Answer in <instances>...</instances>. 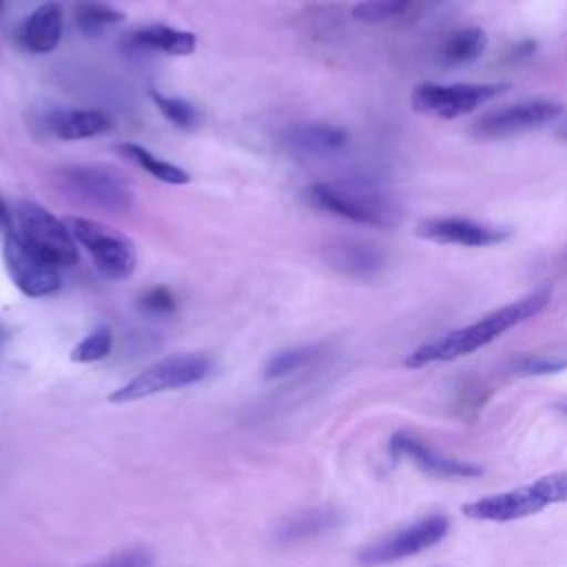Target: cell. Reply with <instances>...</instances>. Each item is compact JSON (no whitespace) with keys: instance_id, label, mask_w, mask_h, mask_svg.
<instances>
[{"instance_id":"cell-1","label":"cell","mask_w":567,"mask_h":567,"mask_svg":"<svg viewBox=\"0 0 567 567\" xmlns=\"http://www.w3.org/2000/svg\"><path fill=\"white\" fill-rule=\"evenodd\" d=\"M551 299V292L547 288H540L518 301H512L498 310H492L489 315H485L483 319L456 328L434 341H427L423 346H419L416 350H412L405 357V365L408 368H423L430 363H445V361H454L461 357H467L481 348H485L487 343H492L494 339H498L501 334H505L507 330H512L514 326L536 317L538 312H543L547 308Z\"/></svg>"},{"instance_id":"cell-2","label":"cell","mask_w":567,"mask_h":567,"mask_svg":"<svg viewBox=\"0 0 567 567\" xmlns=\"http://www.w3.org/2000/svg\"><path fill=\"white\" fill-rule=\"evenodd\" d=\"M556 503H567V470L545 474L529 485L470 501L461 507V514L472 520L512 523L534 516Z\"/></svg>"},{"instance_id":"cell-3","label":"cell","mask_w":567,"mask_h":567,"mask_svg":"<svg viewBox=\"0 0 567 567\" xmlns=\"http://www.w3.org/2000/svg\"><path fill=\"white\" fill-rule=\"evenodd\" d=\"M306 199L330 215L374 226V228H392L399 224L396 206L377 190L361 186H341L317 182L306 188Z\"/></svg>"},{"instance_id":"cell-4","label":"cell","mask_w":567,"mask_h":567,"mask_svg":"<svg viewBox=\"0 0 567 567\" xmlns=\"http://www.w3.org/2000/svg\"><path fill=\"white\" fill-rule=\"evenodd\" d=\"M210 368H213V361L206 354H197V352L171 354L151 363L142 372H137L133 379H128L124 385L111 392L109 401L131 403L166 390L188 388L206 379Z\"/></svg>"},{"instance_id":"cell-5","label":"cell","mask_w":567,"mask_h":567,"mask_svg":"<svg viewBox=\"0 0 567 567\" xmlns=\"http://www.w3.org/2000/svg\"><path fill=\"white\" fill-rule=\"evenodd\" d=\"M64 224L71 230L75 244H82L86 248L97 270L104 272L106 277L126 279L135 270V264H137L135 246L117 228H111L106 224H100L86 217H75V215L64 217Z\"/></svg>"},{"instance_id":"cell-6","label":"cell","mask_w":567,"mask_h":567,"mask_svg":"<svg viewBox=\"0 0 567 567\" xmlns=\"http://www.w3.org/2000/svg\"><path fill=\"white\" fill-rule=\"evenodd\" d=\"M16 221L20 237L55 266H73L78 261V246L62 219L35 202H20L16 206Z\"/></svg>"},{"instance_id":"cell-7","label":"cell","mask_w":567,"mask_h":567,"mask_svg":"<svg viewBox=\"0 0 567 567\" xmlns=\"http://www.w3.org/2000/svg\"><path fill=\"white\" fill-rule=\"evenodd\" d=\"M62 186L78 199L97 206L109 213H124L133 206V193L128 182L100 164H78L64 166L60 171Z\"/></svg>"},{"instance_id":"cell-8","label":"cell","mask_w":567,"mask_h":567,"mask_svg":"<svg viewBox=\"0 0 567 567\" xmlns=\"http://www.w3.org/2000/svg\"><path fill=\"white\" fill-rule=\"evenodd\" d=\"M507 89V84H419L410 95V104L421 115L454 120L476 111Z\"/></svg>"},{"instance_id":"cell-9","label":"cell","mask_w":567,"mask_h":567,"mask_svg":"<svg viewBox=\"0 0 567 567\" xmlns=\"http://www.w3.org/2000/svg\"><path fill=\"white\" fill-rule=\"evenodd\" d=\"M450 529V518L443 514H430L425 518H419L412 525H405L381 540L368 545L359 554V563L365 567H377L394 560H403L410 556H416L436 543L445 538Z\"/></svg>"},{"instance_id":"cell-10","label":"cell","mask_w":567,"mask_h":567,"mask_svg":"<svg viewBox=\"0 0 567 567\" xmlns=\"http://www.w3.org/2000/svg\"><path fill=\"white\" fill-rule=\"evenodd\" d=\"M2 259L13 286L27 297H47L60 288L58 266L33 250L16 228L4 233Z\"/></svg>"},{"instance_id":"cell-11","label":"cell","mask_w":567,"mask_h":567,"mask_svg":"<svg viewBox=\"0 0 567 567\" xmlns=\"http://www.w3.org/2000/svg\"><path fill=\"white\" fill-rule=\"evenodd\" d=\"M563 113H565V106L558 102L543 100V97L523 100V102H514L481 115L470 131L481 140H503V137L543 128L556 122Z\"/></svg>"},{"instance_id":"cell-12","label":"cell","mask_w":567,"mask_h":567,"mask_svg":"<svg viewBox=\"0 0 567 567\" xmlns=\"http://www.w3.org/2000/svg\"><path fill=\"white\" fill-rule=\"evenodd\" d=\"M390 452L394 458H410L423 474H430L436 478H474L483 474L481 465L447 456L436 447H432L427 441L405 430L396 432L390 439Z\"/></svg>"},{"instance_id":"cell-13","label":"cell","mask_w":567,"mask_h":567,"mask_svg":"<svg viewBox=\"0 0 567 567\" xmlns=\"http://www.w3.org/2000/svg\"><path fill=\"white\" fill-rule=\"evenodd\" d=\"M416 235L434 244L487 248L505 241L509 237V230L470 217H430L419 221Z\"/></svg>"},{"instance_id":"cell-14","label":"cell","mask_w":567,"mask_h":567,"mask_svg":"<svg viewBox=\"0 0 567 567\" xmlns=\"http://www.w3.org/2000/svg\"><path fill=\"white\" fill-rule=\"evenodd\" d=\"M47 126L58 140L75 142L109 133L113 128V120L100 109H62L49 115Z\"/></svg>"},{"instance_id":"cell-15","label":"cell","mask_w":567,"mask_h":567,"mask_svg":"<svg viewBox=\"0 0 567 567\" xmlns=\"http://www.w3.org/2000/svg\"><path fill=\"white\" fill-rule=\"evenodd\" d=\"M62 38V9L58 2L40 4L22 24L20 42L33 53H49Z\"/></svg>"},{"instance_id":"cell-16","label":"cell","mask_w":567,"mask_h":567,"mask_svg":"<svg viewBox=\"0 0 567 567\" xmlns=\"http://www.w3.org/2000/svg\"><path fill=\"white\" fill-rule=\"evenodd\" d=\"M487 49V33L481 27H465L450 33L439 47V62L443 66H463L478 60Z\"/></svg>"},{"instance_id":"cell-17","label":"cell","mask_w":567,"mask_h":567,"mask_svg":"<svg viewBox=\"0 0 567 567\" xmlns=\"http://www.w3.org/2000/svg\"><path fill=\"white\" fill-rule=\"evenodd\" d=\"M290 140L297 148L315 155H328L346 148L348 133L339 126L323 122H306L290 131Z\"/></svg>"},{"instance_id":"cell-18","label":"cell","mask_w":567,"mask_h":567,"mask_svg":"<svg viewBox=\"0 0 567 567\" xmlns=\"http://www.w3.org/2000/svg\"><path fill=\"white\" fill-rule=\"evenodd\" d=\"M131 40L140 47L157 49V51H164L168 55H190L197 47L195 33L171 29V27H164V24L142 27L131 35Z\"/></svg>"},{"instance_id":"cell-19","label":"cell","mask_w":567,"mask_h":567,"mask_svg":"<svg viewBox=\"0 0 567 567\" xmlns=\"http://www.w3.org/2000/svg\"><path fill=\"white\" fill-rule=\"evenodd\" d=\"M330 261L334 264V268L348 275H372L381 268L383 252L370 244L346 241L332 248Z\"/></svg>"},{"instance_id":"cell-20","label":"cell","mask_w":567,"mask_h":567,"mask_svg":"<svg viewBox=\"0 0 567 567\" xmlns=\"http://www.w3.org/2000/svg\"><path fill=\"white\" fill-rule=\"evenodd\" d=\"M117 151H120L124 157L133 159V162H135L137 166H142L148 175H153L155 179H159V182H164V184L179 186V184H188V182H190V175H188L182 166L155 157V155H153L148 148H144L142 144H135V142H120V144H117Z\"/></svg>"},{"instance_id":"cell-21","label":"cell","mask_w":567,"mask_h":567,"mask_svg":"<svg viewBox=\"0 0 567 567\" xmlns=\"http://www.w3.org/2000/svg\"><path fill=\"white\" fill-rule=\"evenodd\" d=\"M421 0H361L352 7V18L365 24H381L408 16Z\"/></svg>"},{"instance_id":"cell-22","label":"cell","mask_w":567,"mask_h":567,"mask_svg":"<svg viewBox=\"0 0 567 567\" xmlns=\"http://www.w3.org/2000/svg\"><path fill=\"white\" fill-rule=\"evenodd\" d=\"M317 354H319L317 346H297V348L281 350L268 359V363L264 368V377L266 379L288 377V374L306 368L310 361H315Z\"/></svg>"},{"instance_id":"cell-23","label":"cell","mask_w":567,"mask_h":567,"mask_svg":"<svg viewBox=\"0 0 567 567\" xmlns=\"http://www.w3.org/2000/svg\"><path fill=\"white\" fill-rule=\"evenodd\" d=\"M148 93H151V100L155 102V106L159 109V113H162L168 122H173V124L179 126V128H190V126L195 124L197 113H195V109H193L190 102H186V100H182V97H175V95H164V93H159L157 89H151Z\"/></svg>"},{"instance_id":"cell-24","label":"cell","mask_w":567,"mask_h":567,"mask_svg":"<svg viewBox=\"0 0 567 567\" xmlns=\"http://www.w3.org/2000/svg\"><path fill=\"white\" fill-rule=\"evenodd\" d=\"M111 330L106 326L95 328L93 332H89L73 350H71V361L75 363H93L104 359L111 352Z\"/></svg>"},{"instance_id":"cell-25","label":"cell","mask_w":567,"mask_h":567,"mask_svg":"<svg viewBox=\"0 0 567 567\" xmlns=\"http://www.w3.org/2000/svg\"><path fill=\"white\" fill-rule=\"evenodd\" d=\"M122 20H124L122 11L106 7V4H97V2H84L75 11V22L86 33H95V31H100L109 24L122 22Z\"/></svg>"},{"instance_id":"cell-26","label":"cell","mask_w":567,"mask_h":567,"mask_svg":"<svg viewBox=\"0 0 567 567\" xmlns=\"http://www.w3.org/2000/svg\"><path fill=\"white\" fill-rule=\"evenodd\" d=\"M89 567H153V556L142 547H131V549L111 554L109 558Z\"/></svg>"},{"instance_id":"cell-27","label":"cell","mask_w":567,"mask_h":567,"mask_svg":"<svg viewBox=\"0 0 567 567\" xmlns=\"http://www.w3.org/2000/svg\"><path fill=\"white\" fill-rule=\"evenodd\" d=\"M563 368H567V357L534 354V357H527V359L518 361L516 372H520V374H551V372H558Z\"/></svg>"},{"instance_id":"cell-28","label":"cell","mask_w":567,"mask_h":567,"mask_svg":"<svg viewBox=\"0 0 567 567\" xmlns=\"http://www.w3.org/2000/svg\"><path fill=\"white\" fill-rule=\"evenodd\" d=\"M140 306L148 312H155V315H166V312H173L175 310V297L173 292L166 288V286H155L151 290H146L142 297H140Z\"/></svg>"},{"instance_id":"cell-29","label":"cell","mask_w":567,"mask_h":567,"mask_svg":"<svg viewBox=\"0 0 567 567\" xmlns=\"http://www.w3.org/2000/svg\"><path fill=\"white\" fill-rule=\"evenodd\" d=\"M13 226H11V213H9V208H7V204H4V199L0 197V230H11Z\"/></svg>"},{"instance_id":"cell-30","label":"cell","mask_w":567,"mask_h":567,"mask_svg":"<svg viewBox=\"0 0 567 567\" xmlns=\"http://www.w3.org/2000/svg\"><path fill=\"white\" fill-rule=\"evenodd\" d=\"M4 341H7V330L0 326V350H2V346H4Z\"/></svg>"},{"instance_id":"cell-31","label":"cell","mask_w":567,"mask_h":567,"mask_svg":"<svg viewBox=\"0 0 567 567\" xmlns=\"http://www.w3.org/2000/svg\"><path fill=\"white\" fill-rule=\"evenodd\" d=\"M560 133H563V137H567V122H565V126L560 128Z\"/></svg>"},{"instance_id":"cell-32","label":"cell","mask_w":567,"mask_h":567,"mask_svg":"<svg viewBox=\"0 0 567 567\" xmlns=\"http://www.w3.org/2000/svg\"><path fill=\"white\" fill-rule=\"evenodd\" d=\"M563 410H565V414H567V403H565V405H563Z\"/></svg>"},{"instance_id":"cell-33","label":"cell","mask_w":567,"mask_h":567,"mask_svg":"<svg viewBox=\"0 0 567 567\" xmlns=\"http://www.w3.org/2000/svg\"><path fill=\"white\" fill-rule=\"evenodd\" d=\"M0 9H2V0H0Z\"/></svg>"}]
</instances>
